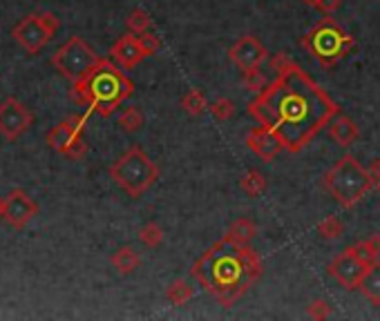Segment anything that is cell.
<instances>
[{
  "label": "cell",
  "instance_id": "6",
  "mask_svg": "<svg viewBox=\"0 0 380 321\" xmlns=\"http://www.w3.org/2000/svg\"><path fill=\"white\" fill-rule=\"evenodd\" d=\"M110 176L128 196L139 199L155 185V181L159 178V167L141 147L132 145L121 158L112 163Z\"/></svg>",
  "mask_w": 380,
  "mask_h": 321
},
{
  "label": "cell",
  "instance_id": "20",
  "mask_svg": "<svg viewBox=\"0 0 380 321\" xmlns=\"http://www.w3.org/2000/svg\"><path fill=\"white\" fill-rule=\"evenodd\" d=\"M239 187H242L244 194L257 199L259 194H264L266 190V176L262 172H257V169H248L242 176V181H239Z\"/></svg>",
  "mask_w": 380,
  "mask_h": 321
},
{
  "label": "cell",
  "instance_id": "33",
  "mask_svg": "<svg viewBox=\"0 0 380 321\" xmlns=\"http://www.w3.org/2000/svg\"><path fill=\"white\" fill-rule=\"evenodd\" d=\"M291 65H293V60L288 58L286 54H277V56L273 58V67H275V72H282V69L291 67Z\"/></svg>",
  "mask_w": 380,
  "mask_h": 321
},
{
  "label": "cell",
  "instance_id": "31",
  "mask_svg": "<svg viewBox=\"0 0 380 321\" xmlns=\"http://www.w3.org/2000/svg\"><path fill=\"white\" fill-rule=\"evenodd\" d=\"M309 317H311V319H327V317H331V306H329L325 299H316L313 304L309 306Z\"/></svg>",
  "mask_w": 380,
  "mask_h": 321
},
{
  "label": "cell",
  "instance_id": "12",
  "mask_svg": "<svg viewBox=\"0 0 380 321\" xmlns=\"http://www.w3.org/2000/svg\"><path fill=\"white\" fill-rule=\"evenodd\" d=\"M38 214V205L36 201L29 196L25 190H12L7 196H5V203H3V221L9 223L12 228L21 230L25 228L29 221Z\"/></svg>",
  "mask_w": 380,
  "mask_h": 321
},
{
  "label": "cell",
  "instance_id": "34",
  "mask_svg": "<svg viewBox=\"0 0 380 321\" xmlns=\"http://www.w3.org/2000/svg\"><path fill=\"white\" fill-rule=\"evenodd\" d=\"M369 172H372V176H374V183H376V181H380V156L372 160V165H369Z\"/></svg>",
  "mask_w": 380,
  "mask_h": 321
},
{
  "label": "cell",
  "instance_id": "22",
  "mask_svg": "<svg viewBox=\"0 0 380 321\" xmlns=\"http://www.w3.org/2000/svg\"><path fill=\"white\" fill-rule=\"evenodd\" d=\"M182 107L190 116H202L206 109V96L199 89H190V92L182 98Z\"/></svg>",
  "mask_w": 380,
  "mask_h": 321
},
{
  "label": "cell",
  "instance_id": "1",
  "mask_svg": "<svg viewBox=\"0 0 380 321\" xmlns=\"http://www.w3.org/2000/svg\"><path fill=\"white\" fill-rule=\"evenodd\" d=\"M246 109L257 125L271 129L288 154L302 152L338 114H343L331 94L295 63L277 72V78L255 94Z\"/></svg>",
  "mask_w": 380,
  "mask_h": 321
},
{
  "label": "cell",
  "instance_id": "2",
  "mask_svg": "<svg viewBox=\"0 0 380 321\" xmlns=\"http://www.w3.org/2000/svg\"><path fill=\"white\" fill-rule=\"evenodd\" d=\"M190 275L224 308H231L262 277V259L248 244L226 232L195 261Z\"/></svg>",
  "mask_w": 380,
  "mask_h": 321
},
{
  "label": "cell",
  "instance_id": "35",
  "mask_svg": "<svg viewBox=\"0 0 380 321\" xmlns=\"http://www.w3.org/2000/svg\"><path fill=\"white\" fill-rule=\"evenodd\" d=\"M369 244H372L374 250L380 255V235H372V237H369Z\"/></svg>",
  "mask_w": 380,
  "mask_h": 321
},
{
  "label": "cell",
  "instance_id": "9",
  "mask_svg": "<svg viewBox=\"0 0 380 321\" xmlns=\"http://www.w3.org/2000/svg\"><path fill=\"white\" fill-rule=\"evenodd\" d=\"M87 123V116H69L61 120L58 125L52 127V132L47 134V145L56 149L58 154H63L67 158H83L87 152L83 129Z\"/></svg>",
  "mask_w": 380,
  "mask_h": 321
},
{
  "label": "cell",
  "instance_id": "23",
  "mask_svg": "<svg viewBox=\"0 0 380 321\" xmlns=\"http://www.w3.org/2000/svg\"><path fill=\"white\" fill-rule=\"evenodd\" d=\"M141 125H144V116H141V112H139V107H128L121 112V116H119V127H121L123 132L132 134Z\"/></svg>",
  "mask_w": 380,
  "mask_h": 321
},
{
  "label": "cell",
  "instance_id": "25",
  "mask_svg": "<svg viewBox=\"0 0 380 321\" xmlns=\"http://www.w3.org/2000/svg\"><path fill=\"white\" fill-rule=\"evenodd\" d=\"M343 232H345V226L340 223V219L338 217H327L325 221H320L318 223V235L322 237V239H338V237H343Z\"/></svg>",
  "mask_w": 380,
  "mask_h": 321
},
{
  "label": "cell",
  "instance_id": "3",
  "mask_svg": "<svg viewBox=\"0 0 380 321\" xmlns=\"http://www.w3.org/2000/svg\"><path fill=\"white\" fill-rule=\"evenodd\" d=\"M135 83L114 60L101 58L85 76L72 80V98L78 105H85L89 114L107 118L132 96Z\"/></svg>",
  "mask_w": 380,
  "mask_h": 321
},
{
  "label": "cell",
  "instance_id": "18",
  "mask_svg": "<svg viewBox=\"0 0 380 321\" xmlns=\"http://www.w3.org/2000/svg\"><path fill=\"white\" fill-rule=\"evenodd\" d=\"M110 264H112V268L119 275H132L135 270L141 266V259H139V255L135 253V248L123 246L110 257Z\"/></svg>",
  "mask_w": 380,
  "mask_h": 321
},
{
  "label": "cell",
  "instance_id": "11",
  "mask_svg": "<svg viewBox=\"0 0 380 321\" xmlns=\"http://www.w3.org/2000/svg\"><path fill=\"white\" fill-rule=\"evenodd\" d=\"M32 123V112L18 98H5L0 103V134L7 140H16Z\"/></svg>",
  "mask_w": 380,
  "mask_h": 321
},
{
  "label": "cell",
  "instance_id": "19",
  "mask_svg": "<svg viewBox=\"0 0 380 321\" xmlns=\"http://www.w3.org/2000/svg\"><path fill=\"white\" fill-rule=\"evenodd\" d=\"M193 297H195V288L190 286L188 281H184V279H177V281H173V284L166 288V299L173 306H184Z\"/></svg>",
  "mask_w": 380,
  "mask_h": 321
},
{
  "label": "cell",
  "instance_id": "7",
  "mask_svg": "<svg viewBox=\"0 0 380 321\" xmlns=\"http://www.w3.org/2000/svg\"><path fill=\"white\" fill-rule=\"evenodd\" d=\"M101 56L89 47L81 36H72L65 45H61L52 56V65L69 80H78L92 69Z\"/></svg>",
  "mask_w": 380,
  "mask_h": 321
},
{
  "label": "cell",
  "instance_id": "36",
  "mask_svg": "<svg viewBox=\"0 0 380 321\" xmlns=\"http://www.w3.org/2000/svg\"><path fill=\"white\" fill-rule=\"evenodd\" d=\"M304 5H309V7H316L318 5V0H302Z\"/></svg>",
  "mask_w": 380,
  "mask_h": 321
},
{
  "label": "cell",
  "instance_id": "5",
  "mask_svg": "<svg viewBox=\"0 0 380 321\" xmlns=\"http://www.w3.org/2000/svg\"><path fill=\"white\" fill-rule=\"evenodd\" d=\"M302 47L322 67H334L338 60H343L349 52H352L356 43L334 18L325 16L304 34Z\"/></svg>",
  "mask_w": 380,
  "mask_h": 321
},
{
  "label": "cell",
  "instance_id": "14",
  "mask_svg": "<svg viewBox=\"0 0 380 321\" xmlns=\"http://www.w3.org/2000/svg\"><path fill=\"white\" fill-rule=\"evenodd\" d=\"M246 147L264 160H273L279 152H284L279 138L271 132V129H266L262 125L253 127L251 132L246 134Z\"/></svg>",
  "mask_w": 380,
  "mask_h": 321
},
{
  "label": "cell",
  "instance_id": "38",
  "mask_svg": "<svg viewBox=\"0 0 380 321\" xmlns=\"http://www.w3.org/2000/svg\"><path fill=\"white\" fill-rule=\"evenodd\" d=\"M374 187L378 190V192H380V181H376V183H374Z\"/></svg>",
  "mask_w": 380,
  "mask_h": 321
},
{
  "label": "cell",
  "instance_id": "13",
  "mask_svg": "<svg viewBox=\"0 0 380 321\" xmlns=\"http://www.w3.org/2000/svg\"><path fill=\"white\" fill-rule=\"evenodd\" d=\"M228 56H231V60L242 69V72H248V69H257L262 65L268 52H266V47L259 43V38L242 36L231 49H228Z\"/></svg>",
  "mask_w": 380,
  "mask_h": 321
},
{
  "label": "cell",
  "instance_id": "21",
  "mask_svg": "<svg viewBox=\"0 0 380 321\" xmlns=\"http://www.w3.org/2000/svg\"><path fill=\"white\" fill-rule=\"evenodd\" d=\"M228 235H231L233 239H237V241H244V244H248V241L257 235V226L253 223L251 219L239 217L235 223H231V228H228Z\"/></svg>",
  "mask_w": 380,
  "mask_h": 321
},
{
  "label": "cell",
  "instance_id": "27",
  "mask_svg": "<svg viewBox=\"0 0 380 321\" xmlns=\"http://www.w3.org/2000/svg\"><path fill=\"white\" fill-rule=\"evenodd\" d=\"M347 250H352V253L360 259V261H365V264L369 266V264H374V261H378L380 259V255L374 250V246L369 244V239H365V241H358V244H354V246H349Z\"/></svg>",
  "mask_w": 380,
  "mask_h": 321
},
{
  "label": "cell",
  "instance_id": "4",
  "mask_svg": "<svg viewBox=\"0 0 380 321\" xmlns=\"http://www.w3.org/2000/svg\"><path fill=\"white\" fill-rule=\"evenodd\" d=\"M322 185L336 199L338 205L349 210L358 205L374 190V176L367 167L358 163L356 156L345 154L322 176Z\"/></svg>",
  "mask_w": 380,
  "mask_h": 321
},
{
  "label": "cell",
  "instance_id": "15",
  "mask_svg": "<svg viewBox=\"0 0 380 321\" xmlns=\"http://www.w3.org/2000/svg\"><path fill=\"white\" fill-rule=\"evenodd\" d=\"M110 56H112V60L123 69H132L137 67L141 60L146 58V52L141 49V45H139V38L137 34H126L116 40V43L112 45V49H110Z\"/></svg>",
  "mask_w": 380,
  "mask_h": 321
},
{
  "label": "cell",
  "instance_id": "30",
  "mask_svg": "<svg viewBox=\"0 0 380 321\" xmlns=\"http://www.w3.org/2000/svg\"><path fill=\"white\" fill-rule=\"evenodd\" d=\"M137 38H139V45H141L146 56H153V54L159 52V38L153 32H144V34H139Z\"/></svg>",
  "mask_w": 380,
  "mask_h": 321
},
{
  "label": "cell",
  "instance_id": "37",
  "mask_svg": "<svg viewBox=\"0 0 380 321\" xmlns=\"http://www.w3.org/2000/svg\"><path fill=\"white\" fill-rule=\"evenodd\" d=\"M3 203H5V199H0V219H3Z\"/></svg>",
  "mask_w": 380,
  "mask_h": 321
},
{
  "label": "cell",
  "instance_id": "17",
  "mask_svg": "<svg viewBox=\"0 0 380 321\" xmlns=\"http://www.w3.org/2000/svg\"><path fill=\"white\" fill-rule=\"evenodd\" d=\"M358 290L369 301H372L374 306H380V261H374V264H369V268H367L363 281H360Z\"/></svg>",
  "mask_w": 380,
  "mask_h": 321
},
{
  "label": "cell",
  "instance_id": "32",
  "mask_svg": "<svg viewBox=\"0 0 380 321\" xmlns=\"http://www.w3.org/2000/svg\"><path fill=\"white\" fill-rule=\"evenodd\" d=\"M340 5H343V0H318L316 9L322 12L325 16H329V14H334L336 9H340Z\"/></svg>",
  "mask_w": 380,
  "mask_h": 321
},
{
  "label": "cell",
  "instance_id": "26",
  "mask_svg": "<svg viewBox=\"0 0 380 321\" xmlns=\"http://www.w3.org/2000/svg\"><path fill=\"white\" fill-rule=\"evenodd\" d=\"M126 25H128L130 32L139 36V34H144V32H150V25H153V23H150V16L144 12V9H135V12L128 16Z\"/></svg>",
  "mask_w": 380,
  "mask_h": 321
},
{
  "label": "cell",
  "instance_id": "29",
  "mask_svg": "<svg viewBox=\"0 0 380 321\" xmlns=\"http://www.w3.org/2000/svg\"><path fill=\"white\" fill-rule=\"evenodd\" d=\"M211 112L217 120H228L235 112V105H233L231 98H217L215 103L211 105Z\"/></svg>",
  "mask_w": 380,
  "mask_h": 321
},
{
  "label": "cell",
  "instance_id": "8",
  "mask_svg": "<svg viewBox=\"0 0 380 321\" xmlns=\"http://www.w3.org/2000/svg\"><path fill=\"white\" fill-rule=\"evenodd\" d=\"M58 20L54 14H29L14 27V38L27 54H38L54 38Z\"/></svg>",
  "mask_w": 380,
  "mask_h": 321
},
{
  "label": "cell",
  "instance_id": "24",
  "mask_svg": "<svg viewBox=\"0 0 380 321\" xmlns=\"http://www.w3.org/2000/svg\"><path fill=\"white\" fill-rule=\"evenodd\" d=\"M139 241L146 246V248H157L162 246L164 241V230L159 223H146L141 230H139Z\"/></svg>",
  "mask_w": 380,
  "mask_h": 321
},
{
  "label": "cell",
  "instance_id": "28",
  "mask_svg": "<svg viewBox=\"0 0 380 321\" xmlns=\"http://www.w3.org/2000/svg\"><path fill=\"white\" fill-rule=\"evenodd\" d=\"M244 85H246L248 92H255V94H259L266 87V78H264L262 72H259V67L244 72Z\"/></svg>",
  "mask_w": 380,
  "mask_h": 321
},
{
  "label": "cell",
  "instance_id": "16",
  "mask_svg": "<svg viewBox=\"0 0 380 321\" xmlns=\"http://www.w3.org/2000/svg\"><path fill=\"white\" fill-rule=\"evenodd\" d=\"M329 134H331V138L336 140L340 147H349V145H354L356 140H358L360 129H358V125L349 116L338 114L331 120V123H329Z\"/></svg>",
  "mask_w": 380,
  "mask_h": 321
},
{
  "label": "cell",
  "instance_id": "10",
  "mask_svg": "<svg viewBox=\"0 0 380 321\" xmlns=\"http://www.w3.org/2000/svg\"><path fill=\"white\" fill-rule=\"evenodd\" d=\"M367 264L360 261L352 250H343L338 257L331 259V264L327 266V273L331 279H336L340 286L347 288V290H356L363 281L365 273H367Z\"/></svg>",
  "mask_w": 380,
  "mask_h": 321
}]
</instances>
